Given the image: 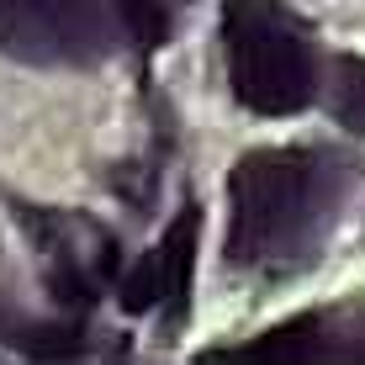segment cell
I'll return each instance as SVG.
<instances>
[{"mask_svg":"<svg viewBox=\"0 0 365 365\" xmlns=\"http://www.w3.org/2000/svg\"><path fill=\"white\" fill-rule=\"evenodd\" d=\"M329 111H334V122H339L344 133H360V138H365V58H360V53L334 58Z\"/></svg>","mask_w":365,"mask_h":365,"instance_id":"obj_7","label":"cell"},{"mask_svg":"<svg viewBox=\"0 0 365 365\" xmlns=\"http://www.w3.org/2000/svg\"><path fill=\"white\" fill-rule=\"evenodd\" d=\"M360 180L334 148H249L228 175V265L292 275L312 265Z\"/></svg>","mask_w":365,"mask_h":365,"instance_id":"obj_1","label":"cell"},{"mask_svg":"<svg viewBox=\"0 0 365 365\" xmlns=\"http://www.w3.org/2000/svg\"><path fill=\"white\" fill-rule=\"evenodd\" d=\"M233 355L244 360H365V297L302 312V318L249 339L238 349H212V360H233Z\"/></svg>","mask_w":365,"mask_h":365,"instance_id":"obj_5","label":"cell"},{"mask_svg":"<svg viewBox=\"0 0 365 365\" xmlns=\"http://www.w3.org/2000/svg\"><path fill=\"white\" fill-rule=\"evenodd\" d=\"M196 233H201V212L196 201H185L180 212L165 222L154 249H143V259L117 281V302L128 312H154L175 302L191 286V265H196Z\"/></svg>","mask_w":365,"mask_h":365,"instance_id":"obj_6","label":"cell"},{"mask_svg":"<svg viewBox=\"0 0 365 365\" xmlns=\"http://www.w3.org/2000/svg\"><path fill=\"white\" fill-rule=\"evenodd\" d=\"M222 53L238 106L259 117H292L318 96V48L307 21L275 0H228L222 6Z\"/></svg>","mask_w":365,"mask_h":365,"instance_id":"obj_2","label":"cell"},{"mask_svg":"<svg viewBox=\"0 0 365 365\" xmlns=\"http://www.w3.org/2000/svg\"><path fill=\"white\" fill-rule=\"evenodd\" d=\"M117 11H122V27L133 32V43L143 48V53H154V48L170 37L165 0H117Z\"/></svg>","mask_w":365,"mask_h":365,"instance_id":"obj_8","label":"cell"},{"mask_svg":"<svg viewBox=\"0 0 365 365\" xmlns=\"http://www.w3.org/2000/svg\"><path fill=\"white\" fill-rule=\"evenodd\" d=\"M0 48L32 69H91L117 48L106 0H0Z\"/></svg>","mask_w":365,"mask_h":365,"instance_id":"obj_3","label":"cell"},{"mask_svg":"<svg viewBox=\"0 0 365 365\" xmlns=\"http://www.w3.org/2000/svg\"><path fill=\"white\" fill-rule=\"evenodd\" d=\"M16 217L27 238L43 255V281L58 307L85 312L96 292L117 286V238L85 212H53V207H27L16 201Z\"/></svg>","mask_w":365,"mask_h":365,"instance_id":"obj_4","label":"cell"}]
</instances>
